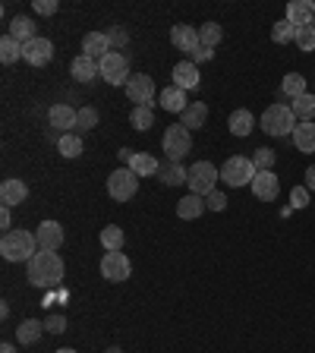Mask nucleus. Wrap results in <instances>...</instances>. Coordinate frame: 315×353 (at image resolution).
Here are the masks:
<instances>
[{
	"label": "nucleus",
	"instance_id": "obj_36",
	"mask_svg": "<svg viewBox=\"0 0 315 353\" xmlns=\"http://www.w3.org/2000/svg\"><path fill=\"white\" fill-rule=\"evenodd\" d=\"M130 123L136 126V130H139V132L152 130V126H154V114H152V108H132V114H130Z\"/></svg>",
	"mask_w": 315,
	"mask_h": 353
},
{
	"label": "nucleus",
	"instance_id": "obj_5",
	"mask_svg": "<svg viewBox=\"0 0 315 353\" xmlns=\"http://www.w3.org/2000/svg\"><path fill=\"white\" fill-rule=\"evenodd\" d=\"M161 145H164V154H167V161H170V164H180L186 154H190V148H192V136H190V130H186L183 123L167 126V132H164Z\"/></svg>",
	"mask_w": 315,
	"mask_h": 353
},
{
	"label": "nucleus",
	"instance_id": "obj_16",
	"mask_svg": "<svg viewBox=\"0 0 315 353\" xmlns=\"http://www.w3.org/2000/svg\"><path fill=\"white\" fill-rule=\"evenodd\" d=\"M76 117H79V110L70 108V104H54V108L48 110V123L60 132L76 130Z\"/></svg>",
	"mask_w": 315,
	"mask_h": 353
},
{
	"label": "nucleus",
	"instance_id": "obj_28",
	"mask_svg": "<svg viewBox=\"0 0 315 353\" xmlns=\"http://www.w3.org/2000/svg\"><path fill=\"white\" fill-rule=\"evenodd\" d=\"M7 35H13L19 44H29L32 38H38L35 35V22H32L29 16H16V19L10 22V32H7Z\"/></svg>",
	"mask_w": 315,
	"mask_h": 353
},
{
	"label": "nucleus",
	"instance_id": "obj_24",
	"mask_svg": "<svg viewBox=\"0 0 315 353\" xmlns=\"http://www.w3.org/2000/svg\"><path fill=\"white\" fill-rule=\"evenodd\" d=\"M70 73H73L76 82H92L95 76H101V73H98V60L85 57V54H79V57L70 63Z\"/></svg>",
	"mask_w": 315,
	"mask_h": 353
},
{
	"label": "nucleus",
	"instance_id": "obj_50",
	"mask_svg": "<svg viewBox=\"0 0 315 353\" xmlns=\"http://www.w3.org/2000/svg\"><path fill=\"white\" fill-rule=\"evenodd\" d=\"M0 353H16L13 344H0Z\"/></svg>",
	"mask_w": 315,
	"mask_h": 353
},
{
	"label": "nucleus",
	"instance_id": "obj_41",
	"mask_svg": "<svg viewBox=\"0 0 315 353\" xmlns=\"http://www.w3.org/2000/svg\"><path fill=\"white\" fill-rule=\"evenodd\" d=\"M205 205H208V212H224V208H227V196L221 190H214L205 196Z\"/></svg>",
	"mask_w": 315,
	"mask_h": 353
},
{
	"label": "nucleus",
	"instance_id": "obj_10",
	"mask_svg": "<svg viewBox=\"0 0 315 353\" xmlns=\"http://www.w3.org/2000/svg\"><path fill=\"white\" fill-rule=\"evenodd\" d=\"M126 98H130L136 108H152L154 101V79L145 73L139 76H132L130 82H126Z\"/></svg>",
	"mask_w": 315,
	"mask_h": 353
},
{
	"label": "nucleus",
	"instance_id": "obj_43",
	"mask_svg": "<svg viewBox=\"0 0 315 353\" xmlns=\"http://www.w3.org/2000/svg\"><path fill=\"white\" fill-rule=\"evenodd\" d=\"M290 205L294 208H306L309 205V190L306 186H294V192H290Z\"/></svg>",
	"mask_w": 315,
	"mask_h": 353
},
{
	"label": "nucleus",
	"instance_id": "obj_51",
	"mask_svg": "<svg viewBox=\"0 0 315 353\" xmlns=\"http://www.w3.org/2000/svg\"><path fill=\"white\" fill-rule=\"evenodd\" d=\"M104 353H123V350H120V347H108V350H104Z\"/></svg>",
	"mask_w": 315,
	"mask_h": 353
},
{
	"label": "nucleus",
	"instance_id": "obj_7",
	"mask_svg": "<svg viewBox=\"0 0 315 353\" xmlns=\"http://www.w3.org/2000/svg\"><path fill=\"white\" fill-rule=\"evenodd\" d=\"M98 73H101V79L108 82V85H126V82L132 79L130 60H126L120 51H110L104 60H98Z\"/></svg>",
	"mask_w": 315,
	"mask_h": 353
},
{
	"label": "nucleus",
	"instance_id": "obj_38",
	"mask_svg": "<svg viewBox=\"0 0 315 353\" xmlns=\"http://www.w3.org/2000/svg\"><path fill=\"white\" fill-rule=\"evenodd\" d=\"M95 126H98V110H95V108H82L79 117H76V132L95 130Z\"/></svg>",
	"mask_w": 315,
	"mask_h": 353
},
{
	"label": "nucleus",
	"instance_id": "obj_52",
	"mask_svg": "<svg viewBox=\"0 0 315 353\" xmlns=\"http://www.w3.org/2000/svg\"><path fill=\"white\" fill-rule=\"evenodd\" d=\"M57 353H76V350H73V347H63V350H57Z\"/></svg>",
	"mask_w": 315,
	"mask_h": 353
},
{
	"label": "nucleus",
	"instance_id": "obj_45",
	"mask_svg": "<svg viewBox=\"0 0 315 353\" xmlns=\"http://www.w3.org/2000/svg\"><path fill=\"white\" fill-rule=\"evenodd\" d=\"M32 7H35V13H41V16H54L57 13V0H35Z\"/></svg>",
	"mask_w": 315,
	"mask_h": 353
},
{
	"label": "nucleus",
	"instance_id": "obj_14",
	"mask_svg": "<svg viewBox=\"0 0 315 353\" xmlns=\"http://www.w3.org/2000/svg\"><path fill=\"white\" fill-rule=\"evenodd\" d=\"M170 41H174V48L176 51H183L186 57H192L196 54V48L202 41H199V32L192 29V26H186V22H180V26H174L170 29Z\"/></svg>",
	"mask_w": 315,
	"mask_h": 353
},
{
	"label": "nucleus",
	"instance_id": "obj_26",
	"mask_svg": "<svg viewBox=\"0 0 315 353\" xmlns=\"http://www.w3.org/2000/svg\"><path fill=\"white\" fill-rule=\"evenodd\" d=\"M290 110L296 114L300 123H315V95L312 92H306V95L294 98V101H290Z\"/></svg>",
	"mask_w": 315,
	"mask_h": 353
},
{
	"label": "nucleus",
	"instance_id": "obj_29",
	"mask_svg": "<svg viewBox=\"0 0 315 353\" xmlns=\"http://www.w3.org/2000/svg\"><path fill=\"white\" fill-rule=\"evenodd\" d=\"M158 176H161L164 186H183L186 180H190V168H183V164H164L161 170H158Z\"/></svg>",
	"mask_w": 315,
	"mask_h": 353
},
{
	"label": "nucleus",
	"instance_id": "obj_33",
	"mask_svg": "<svg viewBox=\"0 0 315 353\" xmlns=\"http://www.w3.org/2000/svg\"><path fill=\"white\" fill-rule=\"evenodd\" d=\"M57 148L63 158H79L82 154V139H79V132H63L57 139Z\"/></svg>",
	"mask_w": 315,
	"mask_h": 353
},
{
	"label": "nucleus",
	"instance_id": "obj_48",
	"mask_svg": "<svg viewBox=\"0 0 315 353\" xmlns=\"http://www.w3.org/2000/svg\"><path fill=\"white\" fill-rule=\"evenodd\" d=\"M0 224H3V228H10V205L0 208Z\"/></svg>",
	"mask_w": 315,
	"mask_h": 353
},
{
	"label": "nucleus",
	"instance_id": "obj_15",
	"mask_svg": "<svg viewBox=\"0 0 315 353\" xmlns=\"http://www.w3.org/2000/svg\"><path fill=\"white\" fill-rule=\"evenodd\" d=\"M110 51H114V48H110L108 32H88V35L82 38V54H85V57H92V60H104Z\"/></svg>",
	"mask_w": 315,
	"mask_h": 353
},
{
	"label": "nucleus",
	"instance_id": "obj_3",
	"mask_svg": "<svg viewBox=\"0 0 315 353\" xmlns=\"http://www.w3.org/2000/svg\"><path fill=\"white\" fill-rule=\"evenodd\" d=\"M258 126H262L268 136H294V130H296V114L290 110V104H272V108L262 114Z\"/></svg>",
	"mask_w": 315,
	"mask_h": 353
},
{
	"label": "nucleus",
	"instance_id": "obj_34",
	"mask_svg": "<svg viewBox=\"0 0 315 353\" xmlns=\"http://www.w3.org/2000/svg\"><path fill=\"white\" fill-rule=\"evenodd\" d=\"M22 57V44L16 41L13 35H3L0 38V60H3V63H16V60Z\"/></svg>",
	"mask_w": 315,
	"mask_h": 353
},
{
	"label": "nucleus",
	"instance_id": "obj_53",
	"mask_svg": "<svg viewBox=\"0 0 315 353\" xmlns=\"http://www.w3.org/2000/svg\"><path fill=\"white\" fill-rule=\"evenodd\" d=\"M309 26H312V29H315V19H312V22H309Z\"/></svg>",
	"mask_w": 315,
	"mask_h": 353
},
{
	"label": "nucleus",
	"instance_id": "obj_4",
	"mask_svg": "<svg viewBox=\"0 0 315 353\" xmlns=\"http://www.w3.org/2000/svg\"><path fill=\"white\" fill-rule=\"evenodd\" d=\"M256 164H252V158H246V154H230L227 161L221 164V180L227 186H246L256 180Z\"/></svg>",
	"mask_w": 315,
	"mask_h": 353
},
{
	"label": "nucleus",
	"instance_id": "obj_39",
	"mask_svg": "<svg viewBox=\"0 0 315 353\" xmlns=\"http://www.w3.org/2000/svg\"><path fill=\"white\" fill-rule=\"evenodd\" d=\"M296 44H300V51H315V29L312 26H303V29H296Z\"/></svg>",
	"mask_w": 315,
	"mask_h": 353
},
{
	"label": "nucleus",
	"instance_id": "obj_37",
	"mask_svg": "<svg viewBox=\"0 0 315 353\" xmlns=\"http://www.w3.org/2000/svg\"><path fill=\"white\" fill-rule=\"evenodd\" d=\"M294 38H296V29L287 19H281V22H274L272 26V41L274 44H290Z\"/></svg>",
	"mask_w": 315,
	"mask_h": 353
},
{
	"label": "nucleus",
	"instance_id": "obj_25",
	"mask_svg": "<svg viewBox=\"0 0 315 353\" xmlns=\"http://www.w3.org/2000/svg\"><path fill=\"white\" fill-rule=\"evenodd\" d=\"M126 168H130L136 176H154V174H158V170H161V164L154 161L152 154H145V152H136V154H132V158H130V164H126Z\"/></svg>",
	"mask_w": 315,
	"mask_h": 353
},
{
	"label": "nucleus",
	"instance_id": "obj_9",
	"mask_svg": "<svg viewBox=\"0 0 315 353\" xmlns=\"http://www.w3.org/2000/svg\"><path fill=\"white\" fill-rule=\"evenodd\" d=\"M132 274V262L123 256V252H104L101 259V278L110 281V284H123Z\"/></svg>",
	"mask_w": 315,
	"mask_h": 353
},
{
	"label": "nucleus",
	"instance_id": "obj_17",
	"mask_svg": "<svg viewBox=\"0 0 315 353\" xmlns=\"http://www.w3.org/2000/svg\"><path fill=\"white\" fill-rule=\"evenodd\" d=\"M294 29H303L309 22L315 19V3L312 0H294V3H287V16H284Z\"/></svg>",
	"mask_w": 315,
	"mask_h": 353
},
{
	"label": "nucleus",
	"instance_id": "obj_42",
	"mask_svg": "<svg viewBox=\"0 0 315 353\" xmlns=\"http://www.w3.org/2000/svg\"><path fill=\"white\" fill-rule=\"evenodd\" d=\"M108 38H110V48H114V51H117V48H123V44L130 41V35H126L123 26H114V29L108 32Z\"/></svg>",
	"mask_w": 315,
	"mask_h": 353
},
{
	"label": "nucleus",
	"instance_id": "obj_6",
	"mask_svg": "<svg viewBox=\"0 0 315 353\" xmlns=\"http://www.w3.org/2000/svg\"><path fill=\"white\" fill-rule=\"evenodd\" d=\"M218 176H221V170L214 168L212 161H196L190 168L186 186H190V192H196V196H208V192L218 190Z\"/></svg>",
	"mask_w": 315,
	"mask_h": 353
},
{
	"label": "nucleus",
	"instance_id": "obj_30",
	"mask_svg": "<svg viewBox=\"0 0 315 353\" xmlns=\"http://www.w3.org/2000/svg\"><path fill=\"white\" fill-rule=\"evenodd\" d=\"M16 334H19V344L22 347H32L44 334V322H38V319H26V322L16 328Z\"/></svg>",
	"mask_w": 315,
	"mask_h": 353
},
{
	"label": "nucleus",
	"instance_id": "obj_44",
	"mask_svg": "<svg viewBox=\"0 0 315 353\" xmlns=\"http://www.w3.org/2000/svg\"><path fill=\"white\" fill-rule=\"evenodd\" d=\"M44 331H51V334H63V331H66V319L63 316H48V319H44Z\"/></svg>",
	"mask_w": 315,
	"mask_h": 353
},
{
	"label": "nucleus",
	"instance_id": "obj_47",
	"mask_svg": "<svg viewBox=\"0 0 315 353\" xmlns=\"http://www.w3.org/2000/svg\"><path fill=\"white\" fill-rule=\"evenodd\" d=\"M306 190H309V192L315 190V164H312V168L306 170Z\"/></svg>",
	"mask_w": 315,
	"mask_h": 353
},
{
	"label": "nucleus",
	"instance_id": "obj_13",
	"mask_svg": "<svg viewBox=\"0 0 315 353\" xmlns=\"http://www.w3.org/2000/svg\"><path fill=\"white\" fill-rule=\"evenodd\" d=\"M35 236H38V250H44V252H57L63 246V228H60L57 221H41Z\"/></svg>",
	"mask_w": 315,
	"mask_h": 353
},
{
	"label": "nucleus",
	"instance_id": "obj_32",
	"mask_svg": "<svg viewBox=\"0 0 315 353\" xmlns=\"http://www.w3.org/2000/svg\"><path fill=\"white\" fill-rule=\"evenodd\" d=\"M98 240H101V246L108 252H120V250H123V230H120L117 224H108V228L101 230V236H98Z\"/></svg>",
	"mask_w": 315,
	"mask_h": 353
},
{
	"label": "nucleus",
	"instance_id": "obj_2",
	"mask_svg": "<svg viewBox=\"0 0 315 353\" xmlns=\"http://www.w3.org/2000/svg\"><path fill=\"white\" fill-rule=\"evenodd\" d=\"M38 252V236L29 230H7L0 240V256L7 262H29Z\"/></svg>",
	"mask_w": 315,
	"mask_h": 353
},
{
	"label": "nucleus",
	"instance_id": "obj_35",
	"mask_svg": "<svg viewBox=\"0 0 315 353\" xmlns=\"http://www.w3.org/2000/svg\"><path fill=\"white\" fill-rule=\"evenodd\" d=\"M221 38H224V29H221L218 22H205V26L199 29V41L205 44V48H218Z\"/></svg>",
	"mask_w": 315,
	"mask_h": 353
},
{
	"label": "nucleus",
	"instance_id": "obj_22",
	"mask_svg": "<svg viewBox=\"0 0 315 353\" xmlns=\"http://www.w3.org/2000/svg\"><path fill=\"white\" fill-rule=\"evenodd\" d=\"M227 130L234 132V136H240V139H246V136L256 130V117H252L246 108H240V110H234V114H230Z\"/></svg>",
	"mask_w": 315,
	"mask_h": 353
},
{
	"label": "nucleus",
	"instance_id": "obj_12",
	"mask_svg": "<svg viewBox=\"0 0 315 353\" xmlns=\"http://www.w3.org/2000/svg\"><path fill=\"white\" fill-rule=\"evenodd\" d=\"M252 196L258 199V202H274L281 192V180L274 176V170H258L256 180H252Z\"/></svg>",
	"mask_w": 315,
	"mask_h": 353
},
{
	"label": "nucleus",
	"instance_id": "obj_27",
	"mask_svg": "<svg viewBox=\"0 0 315 353\" xmlns=\"http://www.w3.org/2000/svg\"><path fill=\"white\" fill-rule=\"evenodd\" d=\"M294 145H296V152H303V154L315 152V123H296Z\"/></svg>",
	"mask_w": 315,
	"mask_h": 353
},
{
	"label": "nucleus",
	"instance_id": "obj_49",
	"mask_svg": "<svg viewBox=\"0 0 315 353\" xmlns=\"http://www.w3.org/2000/svg\"><path fill=\"white\" fill-rule=\"evenodd\" d=\"M132 154H136V152H132V148H120V152H117V158H120V161H126V164H130V158H132Z\"/></svg>",
	"mask_w": 315,
	"mask_h": 353
},
{
	"label": "nucleus",
	"instance_id": "obj_31",
	"mask_svg": "<svg viewBox=\"0 0 315 353\" xmlns=\"http://www.w3.org/2000/svg\"><path fill=\"white\" fill-rule=\"evenodd\" d=\"M281 92H284L290 101H294V98H300V95H306V76H303V73H287L284 82H281Z\"/></svg>",
	"mask_w": 315,
	"mask_h": 353
},
{
	"label": "nucleus",
	"instance_id": "obj_46",
	"mask_svg": "<svg viewBox=\"0 0 315 353\" xmlns=\"http://www.w3.org/2000/svg\"><path fill=\"white\" fill-rule=\"evenodd\" d=\"M214 57V48H205V44H199L196 48V54H192V63H202V60H212Z\"/></svg>",
	"mask_w": 315,
	"mask_h": 353
},
{
	"label": "nucleus",
	"instance_id": "obj_1",
	"mask_svg": "<svg viewBox=\"0 0 315 353\" xmlns=\"http://www.w3.org/2000/svg\"><path fill=\"white\" fill-rule=\"evenodd\" d=\"M26 278L32 287H41V290H54L63 281V259L57 252H44L38 250L35 256L26 262Z\"/></svg>",
	"mask_w": 315,
	"mask_h": 353
},
{
	"label": "nucleus",
	"instance_id": "obj_21",
	"mask_svg": "<svg viewBox=\"0 0 315 353\" xmlns=\"http://www.w3.org/2000/svg\"><path fill=\"white\" fill-rule=\"evenodd\" d=\"M205 120H208V104L205 101H192L190 108L180 114V123H183L190 132L192 130H202V126H205Z\"/></svg>",
	"mask_w": 315,
	"mask_h": 353
},
{
	"label": "nucleus",
	"instance_id": "obj_8",
	"mask_svg": "<svg viewBox=\"0 0 315 353\" xmlns=\"http://www.w3.org/2000/svg\"><path fill=\"white\" fill-rule=\"evenodd\" d=\"M136 190H139V176L132 174L130 168H117L108 176V192L114 202H130L136 196Z\"/></svg>",
	"mask_w": 315,
	"mask_h": 353
},
{
	"label": "nucleus",
	"instance_id": "obj_19",
	"mask_svg": "<svg viewBox=\"0 0 315 353\" xmlns=\"http://www.w3.org/2000/svg\"><path fill=\"white\" fill-rule=\"evenodd\" d=\"M174 85L176 88H183V92H190V88L199 85V66L192 63V60H180V63L174 66Z\"/></svg>",
	"mask_w": 315,
	"mask_h": 353
},
{
	"label": "nucleus",
	"instance_id": "obj_23",
	"mask_svg": "<svg viewBox=\"0 0 315 353\" xmlns=\"http://www.w3.org/2000/svg\"><path fill=\"white\" fill-rule=\"evenodd\" d=\"M158 101H161V108L164 110H174V114H183L186 108H190V101H186V92L183 88H176V85H167L158 95Z\"/></svg>",
	"mask_w": 315,
	"mask_h": 353
},
{
	"label": "nucleus",
	"instance_id": "obj_40",
	"mask_svg": "<svg viewBox=\"0 0 315 353\" xmlns=\"http://www.w3.org/2000/svg\"><path fill=\"white\" fill-rule=\"evenodd\" d=\"M252 164H256V170H272L274 168V152L272 148H256Z\"/></svg>",
	"mask_w": 315,
	"mask_h": 353
},
{
	"label": "nucleus",
	"instance_id": "obj_18",
	"mask_svg": "<svg viewBox=\"0 0 315 353\" xmlns=\"http://www.w3.org/2000/svg\"><path fill=\"white\" fill-rule=\"evenodd\" d=\"M26 199H29V186L22 183V180L10 176V180H3V183H0V202H3V205H10V208L22 205Z\"/></svg>",
	"mask_w": 315,
	"mask_h": 353
},
{
	"label": "nucleus",
	"instance_id": "obj_20",
	"mask_svg": "<svg viewBox=\"0 0 315 353\" xmlns=\"http://www.w3.org/2000/svg\"><path fill=\"white\" fill-rule=\"evenodd\" d=\"M205 212H208L205 196H196V192H190V196H183L180 202H176V214H180L183 221H196V218H202Z\"/></svg>",
	"mask_w": 315,
	"mask_h": 353
},
{
	"label": "nucleus",
	"instance_id": "obj_11",
	"mask_svg": "<svg viewBox=\"0 0 315 353\" xmlns=\"http://www.w3.org/2000/svg\"><path fill=\"white\" fill-rule=\"evenodd\" d=\"M22 60L32 66H44V63H51L54 60V44L48 41V38H32L29 44H22Z\"/></svg>",
	"mask_w": 315,
	"mask_h": 353
}]
</instances>
